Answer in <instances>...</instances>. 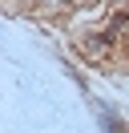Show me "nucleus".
Instances as JSON below:
<instances>
[{"label": "nucleus", "instance_id": "f03ea898", "mask_svg": "<svg viewBox=\"0 0 129 133\" xmlns=\"http://www.w3.org/2000/svg\"><path fill=\"white\" fill-rule=\"evenodd\" d=\"M93 105H97V117H101V129H105V133H129V121L113 117V109H105L101 101H93Z\"/></svg>", "mask_w": 129, "mask_h": 133}, {"label": "nucleus", "instance_id": "7ed1b4c3", "mask_svg": "<svg viewBox=\"0 0 129 133\" xmlns=\"http://www.w3.org/2000/svg\"><path fill=\"white\" fill-rule=\"evenodd\" d=\"M77 4H97V0H77Z\"/></svg>", "mask_w": 129, "mask_h": 133}, {"label": "nucleus", "instance_id": "f257e3e1", "mask_svg": "<svg viewBox=\"0 0 129 133\" xmlns=\"http://www.w3.org/2000/svg\"><path fill=\"white\" fill-rule=\"evenodd\" d=\"M73 41H77V52L85 61H93V65H105V61L117 57V49H125L113 28H81Z\"/></svg>", "mask_w": 129, "mask_h": 133}]
</instances>
